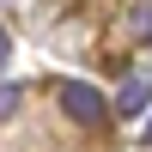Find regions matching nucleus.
<instances>
[{
  "mask_svg": "<svg viewBox=\"0 0 152 152\" xmlns=\"http://www.w3.org/2000/svg\"><path fill=\"white\" fill-rule=\"evenodd\" d=\"M61 110H67L79 128H97V122L110 116L104 91H97V85H85V79H67V85H61Z\"/></svg>",
  "mask_w": 152,
  "mask_h": 152,
  "instance_id": "obj_1",
  "label": "nucleus"
},
{
  "mask_svg": "<svg viewBox=\"0 0 152 152\" xmlns=\"http://www.w3.org/2000/svg\"><path fill=\"white\" fill-rule=\"evenodd\" d=\"M146 104H152V67H134L122 79V91L110 97V110L116 116H146Z\"/></svg>",
  "mask_w": 152,
  "mask_h": 152,
  "instance_id": "obj_2",
  "label": "nucleus"
},
{
  "mask_svg": "<svg viewBox=\"0 0 152 152\" xmlns=\"http://www.w3.org/2000/svg\"><path fill=\"white\" fill-rule=\"evenodd\" d=\"M18 97H24L18 85H0V122H12V116H18Z\"/></svg>",
  "mask_w": 152,
  "mask_h": 152,
  "instance_id": "obj_3",
  "label": "nucleus"
},
{
  "mask_svg": "<svg viewBox=\"0 0 152 152\" xmlns=\"http://www.w3.org/2000/svg\"><path fill=\"white\" fill-rule=\"evenodd\" d=\"M134 31H140V37H152V0H146L140 12H134Z\"/></svg>",
  "mask_w": 152,
  "mask_h": 152,
  "instance_id": "obj_4",
  "label": "nucleus"
},
{
  "mask_svg": "<svg viewBox=\"0 0 152 152\" xmlns=\"http://www.w3.org/2000/svg\"><path fill=\"white\" fill-rule=\"evenodd\" d=\"M6 61H12V37L0 31V67H6Z\"/></svg>",
  "mask_w": 152,
  "mask_h": 152,
  "instance_id": "obj_5",
  "label": "nucleus"
}]
</instances>
